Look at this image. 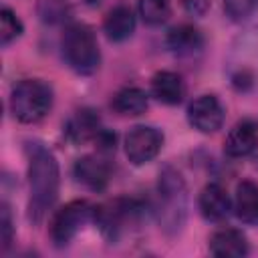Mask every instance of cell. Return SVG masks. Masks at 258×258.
<instances>
[{"mask_svg":"<svg viewBox=\"0 0 258 258\" xmlns=\"http://www.w3.org/2000/svg\"><path fill=\"white\" fill-rule=\"evenodd\" d=\"M58 163L56 157L42 145H34L28 157V216L32 222H40L52 208L58 196Z\"/></svg>","mask_w":258,"mask_h":258,"instance_id":"6da1fadb","label":"cell"},{"mask_svg":"<svg viewBox=\"0 0 258 258\" xmlns=\"http://www.w3.org/2000/svg\"><path fill=\"white\" fill-rule=\"evenodd\" d=\"M60 48L67 64L79 75H91L99 69L101 52L93 30L85 24H71L64 28Z\"/></svg>","mask_w":258,"mask_h":258,"instance_id":"7a4b0ae2","label":"cell"},{"mask_svg":"<svg viewBox=\"0 0 258 258\" xmlns=\"http://www.w3.org/2000/svg\"><path fill=\"white\" fill-rule=\"evenodd\" d=\"M52 107V91L38 79H24L10 93V111L22 123H36Z\"/></svg>","mask_w":258,"mask_h":258,"instance_id":"3957f363","label":"cell"},{"mask_svg":"<svg viewBox=\"0 0 258 258\" xmlns=\"http://www.w3.org/2000/svg\"><path fill=\"white\" fill-rule=\"evenodd\" d=\"M157 194H159V220L163 228L173 234L181 228L187 210L185 183L179 171H175L173 167H165L159 173Z\"/></svg>","mask_w":258,"mask_h":258,"instance_id":"277c9868","label":"cell"},{"mask_svg":"<svg viewBox=\"0 0 258 258\" xmlns=\"http://www.w3.org/2000/svg\"><path fill=\"white\" fill-rule=\"evenodd\" d=\"M91 220H95V208L89 202L77 200L62 206L50 222L52 242L56 246H67Z\"/></svg>","mask_w":258,"mask_h":258,"instance_id":"5b68a950","label":"cell"},{"mask_svg":"<svg viewBox=\"0 0 258 258\" xmlns=\"http://www.w3.org/2000/svg\"><path fill=\"white\" fill-rule=\"evenodd\" d=\"M141 208L131 200H115L109 206L95 208V222L109 240H117L129 224L137 222Z\"/></svg>","mask_w":258,"mask_h":258,"instance_id":"8992f818","label":"cell"},{"mask_svg":"<svg viewBox=\"0 0 258 258\" xmlns=\"http://www.w3.org/2000/svg\"><path fill=\"white\" fill-rule=\"evenodd\" d=\"M161 145H163L161 131H157L155 127H147V125L133 127L125 137V153L129 161L135 165H143L151 161L159 153Z\"/></svg>","mask_w":258,"mask_h":258,"instance_id":"52a82bcc","label":"cell"},{"mask_svg":"<svg viewBox=\"0 0 258 258\" xmlns=\"http://www.w3.org/2000/svg\"><path fill=\"white\" fill-rule=\"evenodd\" d=\"M187 119L200 133H214L224 123V107L214 95H200L187 109Z\"/></svg>","mask_w":258,"mask_h":258,"instance_id":"ba28073f","label":"cell"},{"mask_svg":"<svg viewBox=\"0 0 258 258\" xmlns=\"http://www.w3.org/2000/svg\"><path fill=\"white\" fill-rule=\"evenodd\" d=\"M75 177L89 189H103L111 177V165L97 155H85L75 163Z\"/></svg>","mask_w":258,"mask_h":258,"instance_id":"9c48e42d","label":"cell"},{"mask_svg":"<svg viewBox=\"0 0 258 258\" xmlns=\"http://www.w3.org/2000/svg\"><path fill=\"white\" fill-rule=\"evenodd\" d=\"M256 147H258V127L252 121L236 123L224 141V151L230 157L250 155Z\"/></svg>","mask_w":258,"mask_h":258,"instance_id":"30bf717a","label":"cell"},{"mask_svg":"<svg viewBox=\"0 0 258 258\" xmlns=\"http://www.w3.org/2000/svg\"><path fill=\"white\" fill-rule=\"evenodd\" d=\"M103 28H105V34L109 40H113V42L127 40L135 30V16H133L131 6L125 2L113 6L105 16Z\"/></svg>","mask_w":258,"mask_h":258,"instance_id":"8fae6325","label":"cell"},{"mask_svg":"<svg viewBox=\"0 0 258 258\" xmlns=\"http://www.w3.org/2000/svg\"><path fill=\"white\" fill-rule=\"evenodd\" d=\"M202 216L210 222H222L230 214V198L220 183H208L200 194Z\"/></svg>","mask_w":258,"mask_h":258,"instance_id":"7c38bea8","label":"cell"},{"mask_svg":"<svg viewBox=\"0 0 258 258\" xmlns=\"http://www.w3.org/2000/svg\"><path fill=\"white\" fill-rule=\"evenodd\" d=\"M210 252L218 258H242L248 254L246 236L232 228L220 230L210 238Z\"/></svg>","mask_w":258,"mask_h":258,"instance_id":"4fadbf2b","label":"cell"},{"mask_svg":"<svg viewBox=\"0 0 258 258\" xmlns=\"http://www.w3.org/2000/svg\"><path fill=\"white\" fill-rule=\"evenodd\" d=\"M64 133L73 143H85L101 133V119L93 109H79L69 119Z\"/></svg>","mask_w":258,"mask_h":258,"instance_id":"5bb4252c","label":"cell"},{"mask_svg":"<svg viewBox=\"0 0 258 258\" xmlns=\"http://www.w3.org/2000/svg\"><path fill=\"white\" fill-rule=\"evenodd\" d=\"M165 42H167V48L171 52H175L179 56H189V54H196L202 50L204 36L198 28H194L189 24H179L167 32Z\"/></svg>","mask_w":258,"mask_h":258,"instance_id":"9a60e30c","label":"cell"},{"mask_svg":"<svg viewBox=\"0 0 258 258\" xmlns=\"http://www.w3.org/2000/svg\"><path fill=\"white\" fill-rule=\"evenodd\" d=\"M151 93L157 101H161L165 105H177L185 97V85L177 73L159 71L151 79Z\"/></svg>","mask_w":258,"mask_h":258,"instance_id":"2e32d148","label":"cell"},{"mask_svg":"<svg viewBox=\"0 0 258 258\" xmlns=\"http://www.w3.org/2000/svg\"><path fill=\"white\" fill-rule=\"evenodd\" d=\"M236 216L246 224H258V183L242 181L236 187L234 198Z\"/></svg>","mask_w":258,"mask_h":258,"instance_id":"e0dca14e","label":"cell"},{"mask_svg":"<svg viewBox=\"0 0 258 258\" xmlns=\"http://www.w3.org/2000/svg\"><path fill=\"white\" fill-rule=\"evenodd\" d=\"M111 107H113L119 115H127V117L141 115V113H145V109H147V95H145V91L139 89V87H125V89H121V91L113 97Z\"/></svg>","mask_w":258,"mask_h":258,"instance_id":"ac0fdd59","label":"cell"},{"mask_svg":"<svg viewBox=\"0 0 258 258\" xmlns=\"http://www.w3.org/2000/svg\"><path fill=\"white\" fill-rule=\"evenodd\" d=\"M139 14H141L145 24L159 26L171 14L169 0H139Z\"/></svg>","mask_w":258,"mask_h":258,"instance_id":"d6986e66","label":"cell"},{"mask_svg":"<svg viewBox=\"0 0 258 258\" xmlns=\"http://www.w3.org/2000/svg\"><path fill=\"white\" fill-rule=\"evenodd\" d=\"M71 14L69 0H40L38 2V16L48 24H58L67 20Z\"/></svg>","mask_w":258,"mask_h":258,"instance_id":"ffe728a7","label":"cell"},{"mask_svg":"<svg viewBox=\"0 0 258 258\" xmlns=\"http://www.w3.org/2000/svg\"><path fill=\"white\" fill-rule=\"evenodd\" d=\"M22 22L20 18L10 10V8H2L0 12V44L6 46L12 40H16L22 34Z\"/></svg>","mask_w":258,"mask_h":258,"instance_id":"44dd1931","label":"cell"},{"mask_svg":"<svg viewBox=\"0 0 258 258\" xmlns=\"http://www.w3.org/2000/svg\"><path fill=\"white\" fill-rule=\"evenodd\" d=\"M224 8L232 20H244L258 8V0H224Z\"/></svg>","mask_w":258,"mask_h":258,"instance_id":"7402d4cb","label":"cell"},{"mask_svg":"<svg viewBox=\"0 0 258 258\" xmlns=\"http://www.w3.org/2000/svg\"><path fill=\"white\" fill-rule=\"evenodd\" d=\"M0 236H2V250H6L14 238L12 214H10V208L6 204H2V210H0Z\"/></svg>","mask_w":258,"mask_h":258,"instance_id":"603a6c76","label":"cell"},{"mask_svg":"<svg viewBox=\"0 0 258 258\" xmlns=\"http://www.w3.org/2000/svg\"><path fill=\"white\" fill-rule=\"evenodd\" d=\"M181 4L191 16H204L210 10L212 0H181Z\"/></svg>","mask_w":258,"mask_h":258,"instance_id":"cb8c5ba5","label":"cell"},{"mask_svg":"<svg viewBox=\"0 0 258 258\" xmlns=\"http://www.w3.org/2000/svg\"><path fill=\"white\" fill-rule=\"evenodd\" d=\"M79 2H81V4H89V6H91V4H97V2H101V0H79Z\"/></svg>","mask_w":258,"mask_h":258,"instance_id":"d4e9b609","label":"cell"}]
</instances>
